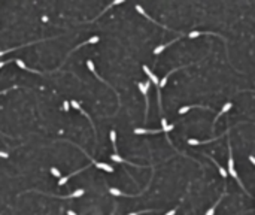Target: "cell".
Masks as SVG:
<instances>
[{
	"label": "cell",
	"mask_w": 255,
	"mask_h": 215,
	"mask_svg": "<svg viewBox=\"0 0 255 215\" xmlns=\"http://www.w3.org/2000/svg\"><path fill=\"white\" fill-rule=\"evenodd\" d=\"M228 173L231 175L233 178H234L236 181L239 182V185H240L242 188H243V191L246 193V194H249L248 191H246V188H245V185H243V182L240 181V178H239V175H237V172H236V169H234V160H233V149H231V142H230V139H228Z\"/></svg>",
	"instance_id": "6da1fadb"
},
{
	"label": "cell",
	"mask_w": 255,
	"mask_h": 215,
	"mask_svg": "<svg viewBox=\"0 0 255 215\" xmlns=\"http://www.w3.org/2000/svg\"><path fill=\"white\" fill-rule=\"evenodd\" d=\"M143 72L146 73V76L149 78V81L154 84L155 87H157V94H158V105H160V114H163V108H161V93H160V81H158V78H157V76L152 73V70H151V69H149L148 66H143Z\"/></svg>",
	"instance_id": "7a4b0ae2"
},
{
	"label": "cell",
	"mask_w": 255,
	"mask_h": 215,
	"mask_svg": "<svg viewBox=\"0 0 255 215\" xmlns=\"http://www.w3.org/2000/svg\"><path fill=\"white\" fill-rule=\"evenodd\" d=\"M81 149H82V148H81ZM82 152H84V154H85V155L88 157V158L91 160V163H93L96 168L101 169V170H106V172H109V173H112V172H114V168H112V166H109V164H106V163H100V161H96V160L93 158V157H91V155H88L87 152L84 151V149H82Z\"/></svg>",
	"instance_id": "3957f363"
},
{
	"label": "cell",
	"mask_w": 255,
	"mask_h": 215,
	"mask_svg": "<svg viewBox=\"0 0 255 215\" xmlns=\"http://www.w3.org/2000/svg\"><path fill=\"white\" fill-rule=\"evenodd\" d=\"M87 66H88V69H90V70L93 72V75H94V76H96V78H97V79H99V81H101L103 84H106V85H107V87H109V88H112V85H110V84H107L106 81L103 79V78H101L100 75H99V73H97V72H96V67H94V63H93V60H87ZM112 90H114V88H112ZM114 91H115V94L118 96V91H116V90H114ZM118 100H120V96H118Z\"/></svg>",
	"instance_id": "277c9868"
},
{
	"label": "cell",
	"mask_w": 255,
	"mask_h": 215,
	"mask_svg": "<svg viewBox=\"0 0 255 215\" xmlns=\"http://www.w3.org/2000/svg\"><path fill=\"white\" fill-rule=\"evenodd\" d=\"M137 87L140 90V93L145 96V105H146V111H145V121L148 120V109H149V97H148V88L145 82H137Z\"/></svg>",
	"instance_id": "5b68a950"
},
{
	"label": "cell",
	"mask_w": 255,
	"mask_h": 215,
	"mask_svg": "<svg viewBox=\"0 0 255 215\" xmlns=\"http://www.w3.org/2000/svg\"><path fill=\"white\" fill-rule=\"evenodd\" d=\"M70 105H72V106H73L75 109H76V111H79V112H81V114H82V115H84V117H87L88 120H90V122H91V127H93V130H94V136H96V139H97V133H96V126H94L93 120L90 118V115H88L87 112H85V111H82V108H81V105H79V103H78V102H76V100H72V102H70Z\"/></svg>",
	"instance_id": "8992f818"
},
{
	"label": "cell",
	"mask_w": 255,
	"mask_h": 215,
	"mask_svg": "<svg viewBox=\"0 0 255 215\" xmlns=\"http://www.w3.org/2000/svg\"><path fill=\"white\" fill-rule=\"evenodd\" d=\"M134 9H136V11H137V12L140 13V15H143V17H145V18H148V20H149V21H154V24H157V26L163 27V28H164V30H169V27H166V26H164V24H160V22H158V21H155L154 18H152V17H149V15H148L146 12H145V9H143V8H142L140 5H136V6H134Z\"/></svg>",
	"instance_id": "52a82bcc"
},
{
	"label": "cell",
	"mask_w": 255,
	"mask_h": 215,
	"mask_svg": "<svg viewBox=\"0 0 255 215\" xmlns=\"http://www.w3.org/2000/svg\"><path fill=\"white\" fill-rule=\"evenodd\" d=\"M231 108H233V103H231V102H227V103H225V105L222 106V109H221V111H219V112L216 114V117H215V120H213V126H215V122H216V121L219 120V117H222V115L225 114V112H228V111H230Z\"/></svg>",
	"instance_id": "ba28073f"
},
{
	"label": "cell",
	"mask_w": 255,
	"mask_h": 215,
	"mask_svg": "<svg viewBox=\"0 0 255 215\" xmlns=\"http://www.w3.org/2000/svg\"><path fill=\"white\" fill-rule=\"evenodd\" d=\"M15 63L18 64V67H21V69H24V70H27V72H32V73H37V75H40L42 72H39V70H36V69H30V67L27 66L24 61L21 60V58H15Z\"/></svg>",
	"instance_id": "9c48e42d"
},
{
	"label": "cell",
	"mask_w": 255,
	"mask_h": 215,
	"mask_svg": "<svg viewBox=\"0 0 255 215\" xmlns=\"http://www.w3.org/2000/svg\"><path fill=\"white\" fill-rule=\"evenodd\" d=\"M110 158H112L114 161H116V163H125V164H130V166H133V168H145V166H139V164H134V163H131V161L124 160V158H122V157H120L118 154L110 155Z\"/></svg>",
	"instance_id": "30bf717a"
},
{
	"label": "cell",
	"mask_w": 255,
	"mask_h": 215,
	"mask_svg": "<svg viewBox=\"0 0 255 215\" xmlns=\"http://www.w3.org/2000/svg\"><path fill=\"white\" fill-rule=\"evenodd\" d=\"M193 108H200V109H208V111H212V108H206V106H201V105H188V106H184L179 109V114L184 115V114H187L188 111H191Z\"/></svg>",
	"instance_id": "8fae6325"
},
{
	"label": "cell",
	"mask_w": 255,
	"mask_h": 215,
	"mask_svg": "<svg viewBox=\"0 0 255 215\" xmlns=\"http://www.w3.org/2000/svg\"><path fill=\"white\" fill-rule=\"evenodd\" d=\"M87 168H88V166H85V168L79 169V170H76V172H73V173L66 175V176H63V178H60V179H58V185H64V184H66V182L69 181V179H70L72 176H75V175H78V173H79V172H82V170H85V169H87Z\"/></svg>",
	"instance_id": "7c38bea8"
},
{
	"label": "cell",
	"mask_w": 255,
	"mask_h": 215,
	"mask_svg": "<svg viewBox=\"0 0 255 215\" xmlns=\"http://www.w3.org/2000/svg\"><path fill=\"white\" fill-rule=\"evenodd\" d=\"M179 38H181V36H178V38H176V39H174V40H170V42H167V43H164V45H160V47H157V48H155V49H154V54H155V55H158V54H160V52H163V51H164V49H166V48H167V47H170L172 43H174V42H176V40L179 39Z\"/></svg>",
	"instance_id": "4fadbf2b"
},
{
	"label": "cell",
	"mask_w": 255,
	"mask_h": 215,
	"mask_svg": "<svg viewBox=\"0 0 255 215\" xmlns=\"http://www.w3.org/2000/svg\"><path fill=\"white\" fill-rule=\"evenodd\" d=\"M161 126H163L161 132H164L166 134H167L169 132H172V130H173V127H174L173 124H170V126H169V124H167V120H166L164 117H161Z\"/></svg>",
	"instance_id": "5bb4252c"
},
{
	"label": "cell",
	"mask_w": 255,
	"mask_h": 215,
	"mask_svg": "<svg viewBox=\"0 0 255 215\" xmlns=\"http://www.w3.org/2000/svg\"><path fill=\"white\" fill-rule=\"evenodd\" d=\"M99 39H100L99 36H93V38H90V39H88V40H85V42H82V43H79V45H78V47H76V48H73V51H76V49H79V48H82V47H84V45H88V43H97V42H99ZM73 51H72V52H73Z\"/></svg>",
	"instance_id": "9a60e30c"
},
{
	"label": "cell",
	"mask_w": 255,
	"mask_h": 215,
	"mask_svg": "<svg viewBox=\"0 0 255 215\" xmlns=\"http://www.w3.org/2000/svg\"><path fill=\"white\" fill-rule=\"evenodd\" d=\"M85 193V190H82V188H79V190H76V191H73V193H70V194H67V196H61L60 199H75V197H81V196Z\"/></svg>",
	"instance_id": "2e32d148"
},
{
	"label": "cell",
	"mask_w": 255,
	"mask_h": 215,
	"mask_svg": "<svg viewBox=\"0 0 255 215\" xmlns=\"http://www.w3.org/2000/svg\"><path fill=\"white\" fill-rule=\"evenodd\" d=\"M161 130H146V128H134V134H155Z\"/></svg>",
	"instance_id": "e0dca14e"
},
{
	"label": "cell",
	"mask_w": 255,
	"mask_h": 215,
	"mask_svg": "<svg viewBox=\"0 0 255 215\" xmlns=\"http://www.w3.org/2000/svg\"><path fill=\"white\" fill-rule=\"evenodd\" d=\"M224 196H225V191H224L221 197H219V199H218V200H216V202L213 203V206H212V208H210V209L208 211V212H206V215H213V214H215V211H216V208H218V205L221 203V200H222V197H224Z\"/></svg>",
	"instance_id": "ac0fdd59"
},
{
	"label": "cell",
	"mask_w": 255,
	"mask_h": 215,
	"mask_svg": "<svg viewBox=\"0 0 255 215\" xmlns=\"http://www.w3.org/2000/svg\"><path fill=\"white\" fill-rule=\"evenodd\" d=\"M109 136H110V142H112V147H114L115 154H118V148H116V132H115V130H110Z\"/></svg>",
	"instance_id": "d6986e66"
},
{
	"label": "cell",
	"mask_w": 255,
	"mask_h": 215,
	"mask_svg": "<svg viewBox=\"0 0 255 215\" xmlns=\"http://www.w3.org/2000/svg\"><path fill=\"white\" fill-rule=\"evenodd\" d=\"M209 158H210V160H212V161H213V163H215V164H216V168H218V170H219V173H221V176H222V178H224V179H225V178H227V175H228V172H227V170H225V169H224V168H222V166H219V164L216 163V160H213L212 157H209Z\"/></svg>",
	"instance_id": "ffe728a7"
},
{
	"label": "cell",
	"mask_w": 255,
	"mask_h": 215,
	"mask_svg": "<svg viewBox=\"0 0 255 215\" xmlns=\"http://www.w3.org/2000/svg\"><path fill=\"white\" fill-rule=\"evenodd\" d=\"M51 173L54 175V176H57V178H60L61 176V173H60V170L57 168H51Z\"/></svg>",
	"instance_id": "44dd1931"
},
{
	"label": "cell",
	"mask_w": 255,
	"mask_h": 215,
	"mask_svg": "<svg viewBox=\"0 0 255 215\" xmlns=\"http://www.w3.org/2000/svg\"><path fill=\"white\" fill-rule=\"evenodd\" d=\"M143 212H155V211L154 209H145V211H140V212H131V214H128V215H140Z\"/></svg>",
	"instance_id": "7402d4cb"
},
{
	"label": "cell",
	"mask_w": 255,
	"mask_h": 215,
	"mask_svg": "<svg viewBox=\"0 0 255 215\" xmlns=\"http://www.w3.org/2000/svg\"><path fill=\"white\" fill-rule=\"evenodd\" d=\"M63 109H64V111H69V109H70V103L67 100H64V103H63Z\"/></svg>",
	"instance_id": "603a6c76"
},
{
	"label": "cell",
	"mask_w": 255,
	"mask_h": 215,
	"mask_svg": "<svg viewBox=\"0 0 255 215\" xmlns=\"http://www.w3.org/2000/svg\"><path fill=\"white\" fill-rule=\"evenodd\" d=\"M11 61H15V60H3V61H0V69L3 66H6L7 63H11Z\"/></svg>",
	"instance_id": "cb8c5ba5"
},
{
	"label": "cell",
	"mask_w": 255,
	"mask_h": 215,
	"mask_svg": "<svg viewBox=\"0 0 255 215\" xmlns=\"http://www.w3.org/2000/svg\"><path fill=\"white\" fill-rule=\"evenodd\" d=\"M176 211H178V206H176V208H173V209H172V211H169V212H166V214H164V215H174V214H176Z\"/></svg>",
	"instance_id": "d4e9b609"
},
{
	"label": "cell",
	"mask_w": 255,
	"mask_h": 215,
	"mask_svg": "<svg viewBox=\"0 0 255 215\" xmlns=\"http://www.w3.org/2000/svg\"><path fill=\"white\" fill-rule=\"evenodd\" d=\"M13 88H17V85H13V87H11V88H6V90H2V91H0V96H2V94H5V93H7V91H11V90H13Z\"/></svg>",
	"instance_id": "484cf974"
},
{
	"label": "cell",
	"mask_w": 255,
	"mask_h": 215,
	"mask_svg": "<svg viewBox=\"0 0 255 215\" xmlns=\"http://www.w3.org/2000/svg\"><path fill=\"white\" fill-rule=\"evenodd\" d=\"M0 157H3V158H7V157H9V154L3 152V151H0Z\"/></svg>",
	"instance_id": "4316f807"
},
{
	"label": "cell",
	"mask_w": 255,
	"mask_h": 215,
	"mask_svg": "<svg viewBox=\"0 0 255 215\" xmlns=\"http://www.w3.org/2000/svg\"><path fill=\"white\" fill-rule=\"evenodd\" d=\"M249 161H251V163L255 166V157H254V155H249Z\"/></svg>",
	"instance_id": "83f0119b"
},
{
	"label": "cell",
	"mask_w": 255,
	"mask_h": 215,
	"mask_svg": "<svg viewBox=\"0 0 255 215\" xmlns=\"http://www.w3.org/2000/svg\"><path fill=\"white\" fill-rule=\"evenodd\" d=\"M114 214H115V211H114V212H112V215H114Z\"/></svg>",
	"instance_id": "f1b7e54d"
}]
</instances>
